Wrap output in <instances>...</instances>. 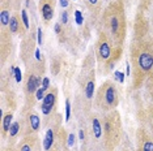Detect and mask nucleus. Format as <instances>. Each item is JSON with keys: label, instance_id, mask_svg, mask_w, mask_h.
<instances>
[{"label": "nucleus", "instance_id": "dca6fc26", "mask_svg": "<svg viewBox=\"0 0 153 151\" xmlns=\"http://www.w3.org/2000/svg\"><path fill=\"white\" fill-rule=\"evenodd\" d=\"M94 84H96V80H94V76L93 77H90L88 82L85 84L84 86V92H85V97L86 99L90 102L93 99V97H94Z\"/></svg>", "mask_w": 153, "mask_h": 151}, {"label": "nucleus", "instance_id": "c756f323", "mask_svg": "<svg viewBox=\"0 0 153 151\" xmlns=\"http://www.w3.org/2000/svg\"><path fill=\"white\" fill-rule=\"evenodd\" d=\"M60 30H62L60 23H56V25H55V32H56V34H60Z\"/></svg>", "mask_w": 153, "mask_h": 151}, {"label": "nucleus", "instance_id": "423d86ee", "mask_svg": "<svg viewBox=\"0 0 153 151\" xmlns=\"http://www.w3.org/2000/svg\"><path fill=\"white\" fill-rule=\"evenodd\" d=\"M119 104V92L117 85L113 81H105L97 90L94 98V106L102 113L114 111Z\"/></svg>", "mask_w": 153, "mask_h": 151}, {"label": "nucleus", "instance_id": "0eeeda50", "mask_svg": "<svg viewBox=\"0 0 153 151\" xmlns=\"http://www.w3.org/2000/svg\"><path fill=\"white\" fill-rule=\"evenodd\" d=\"M20 125H21V130L20 132H21L22 137L37 134L38 130L41 129V119L34 111H29L22 117Z\"/></svg>", "mask_w": 153, "mask_h": 151}, {"label": "nucleus", "instance_id": "9d476101", "mask_svg": "<svg viewBox=\"0 0 153 151\" xmlns=\"http://www.w3.org/2000/svg\"><path fill=\"white\" fill-rule=\"evenodd\" d=\"M38 147H39V142L37 134L24 136L21 141L17 143L15 151H36Z\"/></svg>", "mask_w": 153, "mask_h": 151}, {"label": "nucleus", "instance_id": "2f4dec72", "mask_svg": "<svg viewBox=\"0 0 153 151\" xmlns=\"http://www.w3.org/2000/svg\"><path fill=\"white\" fill-rule=\"evenodd\" d=\"M3 151H15V149H12V147H7V149H4Z\"/></svg>", "mask_w": 153, "mask_h": 151}, {"label": "nucleus", "instance_id": "4468645a", "mask_svg": "<svg viewBox=\"0 0 153 151\" xmlns=\"http://www.w3.org/2000/svg\"><path fill=\"white\" fill-rule=\"evenodd\" d=\"M102 121H100L98 116H93L92 117V134L94 141H100L102 138Z\"/></svg>", "mask_w": 153, "mask_h": 151}, {"label": "nucleus", "instance_id": "412c9836", "mask_svg": "<svg viewBox=\"0 0 153 151\" xmlns=\"http://www.w3.org/2000/svg\"><path fill=\"white\" fill-rule=\"evenodd\" d=\"M21 16H22V21H24V23H25L26 29H29V18H27V12H26V9H22Z\"/></svg>", "mask_w": 153, "mask_h": 151}, {"label": "nucleus", "instance_id": "473e14b6", "mask_svg": "<svg viewBox=\"0 0 153 151\" xmlns=\"http://www.w3.org/2000/svg\"><path fill=\"white\" fill-rule=\"evenodd\" d=\"M151 132H152V134H153V124H152V128H151Z\"/></svg>", "mask_w": 153, "mask_h": 151}, {"label": "nucleus", "instance_id": "a878e982", "mask_svg": "<svg viewBox=\"0 0 153 151\" xmlns=\"http://www.w3.org/2000/svg\"><path fill=\"white\" fill-rule=\"evenodd\" d=\"M60 20H62V23H67V21H68V13L67 12H62Z\"/></svg>", "mask_w": 153, "mask_h": 151}, {"label": "nucleus", "instance_id": "393cba45", "mask_svg": "<svg viewBox=\"0 0 153 151\" xmlns=\"http://www.w3.org/2000/svg\"><path fill=\"white\" fill-rule=\"evenodd\" d=\"M42 87H43L46 91L48 90V87H50V80H48L47 77L43 78V81H42Z\"/></svg>", "mask_w": 153, "mask_h": 151}, {"label": "nucleus", "instance_id": "4be33fe9", "mask_svg": "<svg viewBox=\"0 0 153 151\" xmlns=\"http://www.w3.org/2000/svg\"><path fill=\"white\" fill-rule=\"evenodd\" d=\"M15 78H16V82H20L22 80V74H21L20 68H15Z\"/></svg>", "mask_w": 153, "mask_h": 151}, {"label": "nucleus", "instance_id": "f257e3e1", "mask_svg": "<svg viewBox=\"0 0 153 151\" xmlns=\"http://www.w3.org/2000/svg\"><path fill=\"white\" fill-rule=\"evenodd\" d=\"M101 23H102L101 33H105L111 39V42L117 47L122 48L127 32L126 13H124L123 4L120 1L110 3L103 9V13L101 16Z\"/></svg>", "mask_w": 153, "mask_h": 151}, {"label": "nucleus", "instance_id": "39448f33", "mask_svg": "<svg viewBox=\"0 0 153 151\" xmlns=\"http://www.w3.org/2000/svg\"><path fill=\"white\" fill-rule=\"evenodd\" d=\"M134 39L148 43L153 47V3L143 4L134 23Z\"/></svg>", "mask_w": 153, "mask_h": 151}, {"label": "nucleus", "instance_id": "2eb2a0df", "mask_svg": "<svg viewBox=\"0 0 153 151\" xmlns=\"http://www.w3.org/2000/svg\"><path fill=\"white\" fill-rule=\"evenodd\" d=\"M12 119H13L12 112L5 113L4 117H3V125H1V138L3 139H5L7 134H9V129L12 126Z\"/></svg>", "mask_w": 153, "mask_h": 151}, {"label": "nucleus", "instance_id": "5701e85b", "mask_svg": "<svg viewBox=\"0 0 153 151\" xmlns=\"http://www.w3.org/2000/svg\"><path fill=\"white\" fill-rule=\"evenodd\" d=\"M114 74H115V78H117V80L119 81L120 84H123V82H124V74L122 73V72H118V70H117Z\"/></svg>", "mask_w": 153, "mask_h": 151}, {"label": "nucleus", "instance_id": "a211bd4d", "mask_svg": "<svg viewBox=\"0 0 153 151\" xmlns=\"http://www.w3.org/2000/svg\"><path fill=\"white\" fill-rule=\"evenodd\" d=\"M145 84H147V87L149 92H151V95L153 97V70L151 72V74L147 77V80H145Z\"/></svg>", "mask_w": 153, "mask_h": 151}, {"label": "nucleus", "instance_id": "aec40b11", "mask_svg": "<svg viewBox=\"0 0 153 151\" xmlns=\"http://www.w3.org/2000/svg\"><path fill=\"white\" fill-rule=\"evenodd\" d=\"M69 117H71V103L67 99L65 100V119L69 120Z\"/></svg>", "mask_w": 153, "mask_h": 151}, {"label": "nucleus", "instance_id": "9b49d317", "mask_svg": "<svg viewBox=\"0 0 153 151\" xmlns=\"http://www.w3.org/2000/svg\"><path fill=\"white\" fill-rule=\"evenodd\" d=\"M9 30H11L12 35H21L24 37L26 34V26L22 21V16L20 13H13L11 17V22H9Z\"/></svg>", "mask_w": 153, "mask_h": 151}, {"label": "nucleus", "instance_id": "7ed1b4c3", "mask_svg": "<svg viewBox=\"0 0 153 151\" xmlns=\"http://www.w3.org/2000/svg\"><path fill=\"white\" fill-rule=\"evenodd\" d=\"M122 55V48L117 47L105 33H100L96 42V57L101 72L107 73Z\"/></svg>", "mask_w": 153, "mask_h": 151}, {"label": "nucleus", "instance_id": "7c9ffc66", "mask_svg": "<svg viewBox=\"0 0 153 151\" xmlns=\"http://www.w3.org/2000/svg\"><path fill=\"white\" fill-rule=\"evenodd\" d=\"M60 4H62V7H67L68 5V0H60Z\"/></svg>", "mask_w": 153, "mask_h": 151}, {"label": "nucleus", "instance_id": "f03ea898", "mask_svg": "<svg viewBox=\"0 0 153 151\" xmlns=\"http://www.w3.org/2000/svg\"><path fill=\"white\" fill-rule=\"evenodd\" d=\"M130 63L134 87L139 89L153 70V47L134 39L130 47Z\"/></svg>", "mask_w": 153, "mask_h": 151}, {"label": "nucleus", "instance_id": "6e6552de", "mask_svg": "<svg viewBox=\"0 0 153 151\" xmlns=\"http://www.w3.org/2000/svg\"><path fill=\"white\" fill-rule=\"evenodd\" d=\"M137 151H153V134L144 128H139L136 132Z\"/></svg>", "mask_w": 153, "mask_h": 151}, {"label": "nucleus", "instance_id": "f704fd0d", "mask_svg": "<svg viewBox=\"0 0 153 151\" xmlns=\"http://www.w3.org/2000/svg\"><path fill=\"white\" fill-rule=\"evenodd\" d=\"M64 151H69V150H68V147H67V149H65V150H64Z\"/></svg>", "mask_w": 153, "mask_h": 151}, {"label": "nucleus", "instance_id": "72a5a7b5", "mask_svg": "<svg viewBox=\"0 0 153 151\" xmlns=\"http://www.w3.org/2000/svg\"><path fill=\"white\" fill-rule=\"evenodd\" d=\"M36 151H41V147H38V149H37Z\"/></svg>", "mask_w": 153, "mask_h": 151}, {"label": "nucleus", "instance_id": "ddd939ff", "mask_svg": "<svg viewBox=\"0 0 153 151\" xmlns=\"http://www.w3.org/2000/svg\"><path fill=\"white\" fill-rule=\"evenodd\" d=\"M102 1L103 0H84V4L86 9L93 16H98L101 11H102Z\"/></svg>", "mask_w": 153, "mask_h": 151}, {"label": "nucleus", "instance_id": "f3484780", "mask_svg": "<svg viewBox=\"0 0 153 151\" xmlns=\"http://www.w3.org/2000/svg\"><path fill=\"white\" fill-rule=\"evenodd\" d=\"M20 130H21V125H20V121L13 122L12 126H11V129H9V137H11V138L16 137V136L20 133Z\"/></svg>", "mask_w": 153, "mask_h": 151}, {"label": "nucleus", "instance_id": "c85d7f7f", "mask_svg": "<svg viewBox=\"0 0 153 151\" xmlns=\"http://www.w3.org/2000/svg\"><path fill=\"white\" fill-rule=\"evenodd\" d=\"M93 150H94V151H107V150L105 149V146L102 145V143H101V146H100V147H97V149H93Z\"/></svg>", "mask_w": 153, "mask_h": 151}, {"label": "nucleus", "instance_id": "6ab92c4d", "mask_svg": "<svg viewBox=\"0 0 153 151\" xmlns=\"http://www.w3.org/2000/svg\"><path fill=\"white\" fill-rule=\"evenodd\" d=\"M45 89L43 87H41V89H38L37 92H36V99L37 100H43V98H45Z\"/></svg>", "mask_w": 153, "mask_h": 151}, {"label": "nucleus", "instance_id": "bb28decb", "mask_svg": "<svg viewBox=\"0 0 153 151\" xmlns=\"http://www.w3.org/2000/svg\"><path fill=\"white\" fill-rule=\"evenodd\" d=\"M37 33H38V44H42V30H41V27L37 29Z\"/></svg>", "mask_w": 153, "mask_h": 151}, {"label": "nucleus", "instance_id": "20e7f679", "mask_svg": "<svg viewBox=\"0 0 153 151\" xmlns=\"http://www.w3.org/2000/svg\"><path fill=\"white\" fill-rule=\"evenodd\" d=\"M102 130V145L107 151H115L123 134L120 115L117 109L103 113Z\"/></svg>", "mask_w": 153, "mask_h": 151}, {"label": "nucleus", "instance_id": "1a4fd4ad", "mask_svg": "<svg viewBox=\"0 0 153 151\" xmlns=\"http://www.w3.org/2000/svg\"><path fill=\"white\" fill-rule=\"evenodd\" d=\"M56 99H58V89L53 87L47 94L45 95L42 104H41V111L45 116H50L54 113L55 106H56Z\"/></svg>", "mask_w": 153, "mask_h": 151}, {"label": "nucleus", "instance_id": "b1692460", "mask_svg": "<svg viewBox=\"0 0 153 151\" xmlns=\"http://www.w3.org/2000/svg\"><path fill=\"white\" fill-rule=\"evenodd\" d=\"M75 16H76V22H77L79 25H81V23H82V15H81V12L76 11L75 12Z\"/></svg>", "mask_w": 153, "mask_h": 151}, {"label": "nucleus", "instance_id": "cd10ccee", "mask_svg": "<svg viewBox=\"0 0 153 151\" xmlns=\"http://www.w3.org/2000/svg\"><path fill=\"white\" fill-rule=\"evenodd\" d=\"M36 59H37V61H41V59H42V57H41V51L39 50H36Z\"/></svg>", "mask_w": 153, "mask_h": 151}, {"label": "nucleus", "instance_id": "f8f14e48", "mask_svg": "<svg viewBox=\"0 0 153 151\" xmlns=\"http://www.w3.org/2000/svg\"><path fill=\"white\" fill-rule=\"evenodd\" d=\"M55 0H39V12L45 22H50L54 17Z\"/></svg>", "mask_w": 153, "mask_h": 151}]
</instances>
